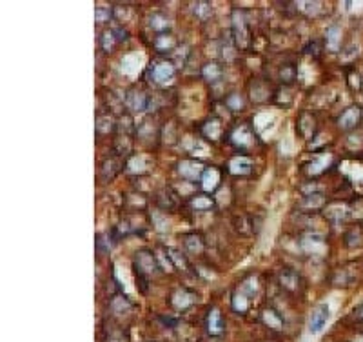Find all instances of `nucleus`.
I'll use <instances>...</instances> for the list:
<instances>
[{
    "mask_svg": "<svg viewBox=\"0 0 363 342\" xmlns=\"http://www.w3.org/2000/svg\"><path fill=\"white\" fill-rule=\"evenodd\" d=\"M158 256L154 255L151 250H140V252L134 253V258H133V268L136 275L140 278H149L153 277L156 270H160V264L156 260Z\"/></svg>",
    "mask_w": 363,
    "mask_h": 342,
    "instance_id": "obj_1",
    "label": "nucleus"
},
{
    "mask_svg": "<svg viewBox=\"0 0 363 342\" xmlns=\"http://www.w3.org/2000/svg\"><path fill=\"white\" fill-rule=\"evenodd\" d=\"M147 76L154 84H167L174 76V64L169 60H156L149 66Z\"/></svg>",
    "mask_w": 363,
    "mask_h": 342,
    "instance_id": "obj_2",
    "label": "nucleus"
},
{
    "mask_svg": "<svg viewBox=\"0 0 363 342\" xmlns=\"http://www.w3.org/2000/svg\"><path fill=\"white\" fill-rule=\"evenodd\" d=\"M205 328L211 337H222L225 333V320L218 308H209L207 317H205Z\"/></svg>",
    "mask_w": 363,
    "mask_h": 342,
    "instance_id": "obj_3",
    "label": "nucleus"
},
{
    "mask_svg": "<svg viewBox=\"0 0 363 342\" xmlns=\"http://www.w3.org/2000/svg\"><path fill=\"white\" fill-rule=\"evenodd\" d=\"M329 306L327 304H318L311 312V317H309V332L311 333H320L324 330V326L329 320Z\"/></svg>",
    "mask_w": 363,
    "mask_h": 342,
    "instance_id": "obj_4",
    "label": "nucleus"
},
{
    "mask_svg": "<svg viewBox=\"0 0 363 342\" xmlns=\"http://www.w3.org/2000/svg\"><path fill=\"white\" fill-rule=\"evenodd\" d=\"M125 106L129 108L131 111H134V113L145 111L149 108V98H147V95H145L144 91L131 90V91H127V95H125Z\"/></svg>",
    "mask_w": 363,
    "mask_h": 342,
    "instance_id": "obj_5",
    "label": "nucleus"
},
{
    "mask_svg": "<svg viewBox=\"0 0 363 342\" xmlns=\"http://www.w3.org/2000/svg\"><path fill=\"white\" fill-rule=\"evenodd\" d=\"M360 120H362V110H360L358 106H351L340 115L338 126L342 128V130L347 131V130H353V128L358 126Z\"/></svg>",
    "mask_w": 363,
    "mask_h": 342,
    "instance_id": "obj_6",
    "label": "nucleus"
},
{
    "mask_svg": "<svg viewBox=\"0 0 363 342\" xmlns=\"http://www.w3.org/2000/svg\"><path fill=\"white\" fill-rule=\"evenodd\" d=\"M196 300V295L187 290H176V292L171 295V304H173L174 310H178V312H184L187 308H191Z\"/></svg>",
    "mask_w": 363,
    "mask_h": 342,
    "instance_id": "obj_7",
    "label": "nucleus"
},
{
    "mask_svg": "<svg viewBox=\"0 0 363 342\" xmlns=\"http://www.w3.org/2000/svg\"><path fill=\"white\" fill-rule=\"evenodd\" d=\"M233 28H234V38L238 42V46H247L249 42V31H247V26H245V18L244 15L240 13V11H234V16H233Z\"/></svg>",
    "mask_w": 363,
    "mask_h": 342,
    "instance_id": "obj_8",
    "label": "nucleus"
},
{
    "mask_svg": "<svg viewBox=\"0 0 363 342\" xmlns=\"http://www.w3.org/2000/svg\"><path fill=\"white\" fill-rule=\"evenodd\" d=\"M262 320H264L265 326H269L274 332H280L284 330V317L280 315V312H276L274 308H265L262 312Z\"/></svg>",
    "mask_w": 363,
    "mask_h": 342,
    "instance_id": "obj_9",
    "label": "nucleus"
},
{
    "mask_svg": "<svg viewBox=\"0 0 363 342\" xmlns=\"http://www.w3.org/2000/svg\"><path fill=\"white\" fill-rule=\"evenodd\" d=\"M109 308L116 317H124V315H127V313L133 310V304H131L129 298L124 297V295H115V297L111 298Z\"/></svg>",
    "mask_w": 363,
    "mask_h": 342,
    "instance_id": "obj_10",
    "label": "nucleus"
},
{
    "mask_svg": "<svg viewBox=\"0 0 363 342\" xmlns=\"http://www.w3.org/2000/svg\"><path fill=\"white\" fill-rule=\"evenodd\" d=\"M325 42H327V48L329 51H336L340 50V44H342V30H340L338 26L333 24L327 28V33H325Z\"/></svg>",
    "mask_w": 363,
    "mask_h": 342,
    "instance_id": "obj_11",
    "label": "nucleus"
},
{
    "mask_svg": "<svg viewBox=\"0 0 363 342\" xmlns=\"http://www.w3.org/2000/svg\"><path fill=\"white\" fill-rule=\"evenodd\" d=\"M220 184V173L218 170H204L202 173V186H204L205 192H213L214 188Z\"/></svg>",
    "mask_w": 363,
    "mask_h": 342,
    "instance_id": "obj_12",
    "label": "nucleus"
},
{
    "mask_svg": "<svg viewBox=\"0 0 363 342\" xmlns=\"http://www.w3.org/2000/svg\"><path fill=\"white\" fill-rule=\"evenodd\" d=\"M202 173H204V170H202V166L196 164V162L184 160L182 164H180V175L184 176V178L193 180V178H196V176L202 175Z\"/></svg>",
    "mask_w": 363,
    "mask_h": 342,
    "instance_id": "obj_13",
    "label": "nucleus"
},
{
    "mask_svg": "<svg viewBox=\"0 0 363 342\" xmlns=\"http://www.w3.org/2000/svg\"><path fill=\"white\" fill-rule=\"evenodd\" d=\"M174 44H176L174 38L171 35H167V33H160L153 42L154 50L158 51V53H169V51L174 48Z\"/></svg>",
    "mask_w": 363,
    "mask_h": 342,
    "instance_id": "obj_14",
    "label": "nucleus"
},
{
    "mask_svg": "<svg viewBox=\"0 0 363 342\" xmlns=\"http://www.w3.org/2000/svg\"><path fill=\"white\" fill-rule=\"evenodd\" d=\"M280 282H282V286H284L285 290H289V292H296L298 286H300L298 275H296L294 272H291V270L282 272V275H280Z\"/></svg>",
    "mask_w": 363,
    "mask_h": 342,
    "instance_id": "obj_15",
    "label": "nucleus"
},
{
    "mask_svg": "<svg viewBox=\"0 0 363 342\" xmlns=\"http://www.w3.org/2000/svg\"><path fill=\"white\" fill-rule=\"evenodd\" d=\"M202 75H204L205 80L209 82H218L220 78H222V75H224V71H222V68H220L216 62H211V64H205L204 70H202Z\"/></svg>",
    "mask_w": 363,
    "mask_h": 342,
    "instance_id": "obj_16",
    "label": "nucleus"
},
{
    "mask_svg": "<svg viewBox=\"0 0 363 342\" xmlns=\"http://www.w3.org/2000/svg\"><path fill=\"white\" fill-rule=\"evenodd\" d=\"M233 308H234V312H238V313H245L247 312V308H249V297L245 295L242 290H238V292H234V295H233Z\"/></svg>",
    "mask_w": 363,
    "mask_h": 342,
    "instance_id": "obj_17",
    "label": "nucleus"
},
{
    "mask_svg": "<svg viewBox=\"0 0 363 342\" xmlns=\"http://www.w3.org/2000/svg\"><path fill=\"white\" fill-rule=\"evenodd\" d=\"M193 11L200 20H207V18L213 15V6H211L209 2H196Z\"/></svg>",
    "mask_w": 363,
    "mask_h": 342,
    "instance_id": "obj_18",
    "label": "nucleus"
},
{
    "mask_svg": "<svg viewBox=\"0 0 363 342\" xmlns=\"http://www.w3.org/2000/svg\"><path fill=\"white\" fill-rule=\"evenodd\" d=\"M225 106L229 108L231 111H242L245 106L244 96L240 95V93H231V95L225 98Z\"/></svg>",
    "mask_w": 363,
    "mask_h": 342,
    "instance_id": "obj_19",
    "label": "nucleus"
},
{
    "mask_svg": "<svg viewBox=\"0 0 363 342\" xmlns=\"http://www.w3.org/2000/svg\"><path fill=\"white\" fill-rule=\"evenodd\" d=\"M185 248H187V252L194 255V253H200L204 250V244L200 240V236L189 235V236H185Z\"/></svg>",
    "mask_w": 363,
    "mask_h": 342,
    "instance_id": "obj_20",
    "label": "nucleus"
},
{
    "mask_svg": "<svg viewBox=\"0 0 363 342\" xmlns=\"http://www.w3.org/2000/svg\"><path fill=\"white\" fill-rule=\"evenodd\" d=\"M151 28L156 31H160V33H164L167 28H169V20L165 18V16L158 15V13H154L153 16H151Z\"/></svg>",
    "mask_w": 363,
    "mask_h": 342,
    "instance_id": "obj_21",
    "label": "nucleus"
},
{
    "mask_svg": "<svg viewBox=\"0 0 363 342\" xmlns=\"http://www.w3.org/2000/svg\"><path fill=\"white\" fill-rule=\"evenodd\" d=\"M191 206H193L196 212H200V210H209V208L213 206V200H211L209 196H194L193 202H191Z\"/></svg>",
    "mask_w": 363,
    "mask_h": 342,
    "instance_id": "obj_22",
    "label": "nucleus"
},
{
    "mask_svg": "<svg viewBox=\"0 0 363 342\" xmlns=\"http://www.w3.org/2000/svg\"><path fill=\"white\" fill-rule=\"evenodd\" d=\"M111 18V10L109 8H96L95 10V20L98 24H104Z\"/></svg>",
    "mask_w": 363,
    "mask_h": 342,
    "instance_id": "obj_23",
    "label": "nucleus"
},
{
    "mask_svg": "<svg viewBox=\"0 0 363 342\" xmlns=\"http://www.w3.org/2000/svg\"><path fill=\"white\" fill-rule=\"evenodd\" d=\"M249 160H245V158H236V160L231 162V168H234V173H247L249 171Z\"/></svg>",
    "mask_w": 363,
    "mask_h": 342,
    "instance_id": "obj_24",
    "label": "nucleus"
},
{
    "mask_svg": "<svg viewBox=\"0 0 363 342\" xmlns=\"http://www.w3.org/2000/svg\"><path fill=\"white\" fill-rule=\"evenodd\" d=\"M294 76H296V71L291 70L289 66H285V68H282V78H284L285 82H293Z\"/></svg>",
    "mask_w": 363,
    "mask_h": 342,
    "instance_id": "obj_25",
    "label": "nucleus"
},
{
    "mask_svg": "<svg viewBox=\"0 0 363 342\" xmlns=\"http://www.w3.org/2000/svg\"><path fill=\"white\" fill-rule=\"evenodd\" d=\"M358 315H360V317H363V308H360V310H358Z\"/></svg>",
    "mask_w": 363,
    "mask_h": 342,
    "instance_id": "obj_26",
    "label": "nucleus"
}]
</instances>
